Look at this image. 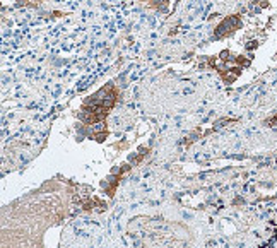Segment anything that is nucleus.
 Here are the masks:
<instances>
[{
  "mask_svg": "<svg viewBox=\"0 0 277 248\" xmlns=\"http://www.w3.org/2000/svg\"><path fill=\"white\" fill-rule=\"evenodd\" d=\"M238 26H240V21H238V17H229V19H226V21L221 24V26L217 27V31H216V36L219 38V36H222V34H226L228 31H233V27H238Z\"/></svg>",
  "mask_w": 277,
  "mask_h": 248,
  "instance_id": "1",
  "label": "nucleus"
}]
</instances>
